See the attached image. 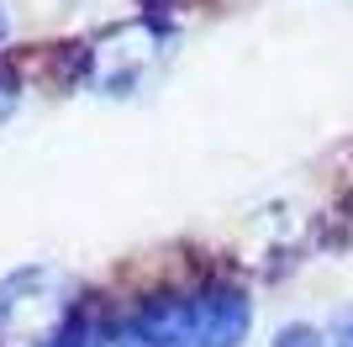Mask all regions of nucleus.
Instances as JSON below:
<instances>
[{
  "instance_id": "f257e3e1",
  "label": "nucleus",
  "mask_w": 353,
  "mask_h": 347,
  "mask_svg": "<svg viewBox=\"0 0 353 347\" xmlns=\"http://www.w3.org/2000/svg\"><path fill=\"white\" fill-rule=\"evenodd\" d=\"M253 300L237 284H195L153 295L117 326V347H243Z\"/></svg>"
},
{
  "instance_id": "f03ea898",
  "label": "nucleus",
  "mask_w": 353,
  "mask_h": 347,
  "mask_svg": "<svg viewBox=\"0 0 353 347\" xmlns=\"http://www.w3.org/2000/svg\"><path fill=\"white\" fill-rule=\"evenodd\" d=\"M79 311V284L48 263L0 279V347H53Z\"/></svg>"
},
{
  "instance_id": "7ed1b4c3",
  "label": "nucleus",
  "mask_w": 353,
  "mask_h": 347,
  "mask_svg": "<svg viewBox=\"0 0 353 347\" xmlns=\"http://www.w3.org/2000/svg\"><path fill=\"white\" fill-rule=\"evenodd\" d=\"M163 58H169V32L153 16H132L105 27L85 48V85L95 95H137L143 85H153Z\"/></svg>"
},
{
  "instance_id": "20e7f679",
  "label": "nucleus",
  "mask_w": 353,
  "mask_h": 347,
  "mask_svg": "<svg viewBox=\"0 0 353 347\" xmlns=\"http://www.w3.org/2000/svg\"><path fill=\"white\" fill-rule=\"evenodd\" d=\"M53 347H117V332H111V326H105L90 305H79V311H74V321L59 332V342H53Z\"/></svg>"
},
{
  "instance_id": "39448f33",
  "label": "nucleus",
  "mask_w": 353,
  "mask_h": 347,
  "mask_svg": "<svg viewBox=\"0 0 353 347\" xmlns=\"http://www.w3.org/2000/svg\"><path fill=\"white\" fill-rule=\"evenodd\" d=\"M274 347H332V337L322 326H311V321H290L274 332Z\"/></svg>"
},
{
  "instance_id": "423d86ee",
  "label": "nucleus",
  "mask_w": 353,
  "mask_h": 347,
  "mask_svg": "<svg viewBox=\"0 0 353 347\" xmlns=\"http://www.w3.org/2000/svg\"><path fill=\"white\" fill-rule=\"evenodd\" d=\"M16 105H21V85H16L11 74H0V127L16 116Z\"/></svg>"
},
{
  "instance_id": "0eeeda50",
  "label": "nucleus",
  "mask_w": 353,
  "mask_h": 347,
  "mask_svg": "<svg viewBox=\"0 0 353 347\" xmlns=\"http://www.w3.org/2000/svg\"><path fill=\"white\" fill-rule=\"evenodd\" d=\"M332 347H353V316H343L338 326H332Z\"/></svg>"
},
{
  "instance_id": "6e6552de",
  "label": "nucleus",
  "mask_w": 353,
  "mask_h": 347,
  "mask_svg": "<svg viewBox=\"0 0 353 347\" xmlns=\"http://www.w3.org/2000/svg\"><path fill=\"white\" fill-rule=\"evenodd\" d=\"M11 37V16H6V6H0V43Z\"/></svg>"
}]
</instances>
